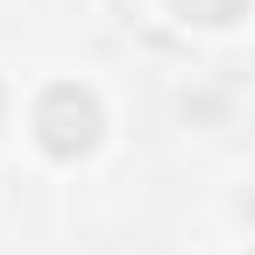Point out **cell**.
<instances>
[{
  "label": "cell",
  "mask_w": 255,
  "mask_h": 255,
  "mask_svg": "<svg viewBox=\"0 0 255 255\" xmlns=\"http://www.w3.org/2000/svg\"><path fill=\"white\" fill-rule=\"evenodd\" d=\"M43 142H50L57 156H71V149L92 142V100H85V92L57 85L50 100H43Z\"/></svg>",
  "instance_id": "cell-1"
},
{
  "label": "cell",
  "mask_w": 255,
  "mask_h": 255,
  "mask_svg": "<svg viewBox=\"0 0 255 255\" xmlns=\"http://www.w3.org/2000/svg\"><path fill=\"white\" fill-rule=\"evenodd\" d=\"M177 7H184V14H199V21H234L248 0H177Z\"/></svg>",
  "instance_id": "cell-2"
}]
</instances>
